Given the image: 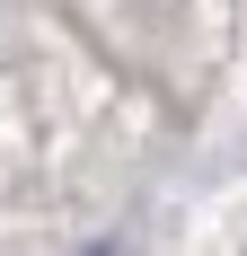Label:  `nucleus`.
Wrapping results in <instances>:
<instances>
[{"label": "nucleus", "instance_id": "nucleus-1", "mask_svg": "<svg viewBox=\"0 0 247 256\" xmlns=\"http://www.w3.org/2000/svg\"><path fill=\"white\" fill-rule=\"evenodd\" d=\"M88 256H124V248H88Z\"/></svg>", "mask_w": 247, "mask_h": 256}]
</instances>
